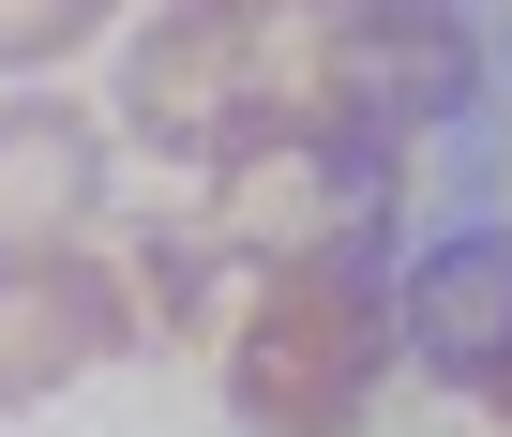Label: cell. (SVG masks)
<instances>
[{
	"label": "cell",
	"instance_id": "obj_8",
	"mask_svg": "<svg viewBox=\"0 0 512 437\" xmlns=\"http://www.w3.org/2000/svg\"><path fill=\"white\" fill-rule=\"evenodd\" d=\"M407 362L452 377V392H497L512 377V227H467L452 257L407 272Z\"/></svg>",
	"mask_w": 512,
	"mask_h": 437
},
{
	"label": "cell",
	"instance_id": "obj_7",
	"mask_svg": "<svg viewBox=\"0 0 512 437\" xmlns=\"http://www.w3.org/2000/svg\"><path fill=\"white\" fill-rule=\"evenodd\" d=\"M91 211H106V121L76 91H0V257L76 242Z\"/></svg>",
	"mask_w": 512,
	"mask_h": 437
},
{
	"label": "cell",
	"instance_id": "obj_10",
	"mask_svg": "<svg viewBox=\"0 0 512 437\" xmlns=\"http://www.w3.org/2000/svg\"><path fill=\"white\" fill-rule=\"evenodd\" d=\"M151 16H226V31H272V16H302V0H151Z\"/></svg>",
	"mask_w": 512,
	"mask_h": 437
},
{
	"label": "cell",
	"instance_id": "obj_1",
	"mask_svg": "<svg viewBox=\"0 0 512 437\" xmlns=\"http://www.w3.org/2000/svg\"><path fill=\"white\" fill-rule=\"evenodd\" d=\"M407 362V272L392 257H302L241 302L226 332V407L256 437H362V407Z\"/></svg>",
	"mask_w": 512,
	"mask_h": 437
},
{
	"label": "cell",
	"instance_id": "obj_11",
	"mask_svg": "<svg viewBox=\"0 0 512 437\" xmlns=\"http://www.w3.org/2000/svg\"><path fill=\"white\" fill-rule=\"evenodd\" d=\"M497 422H512V377H497Z\"/></svg>",
	"mask_w": 512,
	"mask_h": 437
},
{
	"label": "cell",
	"instance_id": "obj_3",
	"mask_svg": "<svg viewBox=\"0 0 512 437\" xmlns=\"http://www.w3.org/2000/svg\"><path fill=\"white\" fill-rule=\"evenodd\" d=\"M287 46V91L332 106V121H377V136H422L467 106V46L437 16H407V0H302V31Z\"/></svg>",
	"mask_w": 512,
	"mask_h": 437
},
{
	"label": "cell",
	"instance_id": "obj_6",
	"mask_svg": "<svg viewBox=\"0 0 512 437\" xmlns=\"http://www.w3.org/2000/svg\"><path fill=\"white\" fill-rule=\"evenodd\" d=\"M106 257H121V302H136V332H166V347H211V362H226L241 302L272 287V257H241L211 211H136Z\"/></svg>",
	"mask_w": 512,
	"mask_h": 437
},
{
	"label": "cell",
	"instance_id": "obj_2",
	"mask_svg": "<svg viewBox=\"0 0 512 437\" xmlns=\"http://www.w3.org/2000/svg\"><path fill=\"white\" fill-rule=\"evenodd\" d=\"M392 181H407V136L287 106V121H256L211 166V227L241 257H272V272H302V257H392Z\"/></svg>",
	"mask_w": 512,
	"mask_h": 437
},
{
	"label": "cell",
	"instance_id": "obj_4",
	"mask_svg": "<svg viewBox=\"0 0 512 437\" xmlns=\"http://www.w3.org/2000/svg\"><path fill=\"white\" fill-rule=\"evenodd\" d=\"M302 91H287V46L272 31H226V16H151L136 46H121V121L151 136V151H241L256 121H287Z\"/></svg>",
	"mask_w": 512,
	"mask_h": 437
},
{
	"label": "cell",
	"instance_id": "obj_5",
	"mask_svg": "<svg viewBox=\"0 0 512 437\" xmlns=\"http://www.w3.org/2000/svg\"><path fill=\"white\" fill-rule=\"evenodd\" d=\"M121 347H136L121 257H76V242H16L0 257V407H46V392L106 377Z\"/></svg>",
	"mask_w": 512,
	"mask_h": 437
},
{
	"label": "cell",
	"instance_id": "obj_9",
	"mask_svg": "<svg viewBox=\"0 0 512 437\" xmlns=\"http://www.w3.org/2000/svg\"><path fill=\"white\" fill-rule=\"evenodd\" d=\"M121 0H0V76H46L61 46H91Z\"/></svg>",
	"mask_w": 512,
	"mask_h": 437
}]
</instances>
